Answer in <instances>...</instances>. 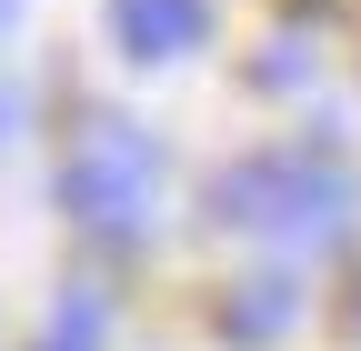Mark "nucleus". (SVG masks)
Listing matches in <instances>:
<instances>
[{"label": "nucleus", "instance_id": "2", "mask_svg": "<svg viewBox=\"0 0 361 351\" xmlns=\"http://www.w3.org/2000/svg\"><path fill=\"white\" fill-rule=\"evenodd\" d=\"M61 211L90 231V241H151V211H161V151H151V130L141 121H121V111H90L71 130V151H61Z\"/></svg>", "mask_w": 361, "mask_h": 351}, {"label": "nucleus", "instance_id": "3", "mask_svg": "<svg viewBox=\"0 0 361 351\" xmlns=\"http://www.w3.org/2000/svg\"><path fill=\"white\" fill-rule=\"evenodd\" d=\"M111 30L130 61H191L211 40V0H111Z\"/></svg>", "mask_w": 361, "mask_h": 351}, {"label": "nucleus", "instance_id": "4", "mask_svg": "<svg viewBox=\"0 0 361 351\" xmlns=\"http://www.w3.org/2000/svg\"><path fill=\"white\" fill-rule=\"evenodd\" d=\"M221 321H231V341H271V331L291 321V271H261V281H251Z\"/></svg>", "mask_w": 361, "mask_h": 351}, {"label": "nucleus", "instance_id": "6", "mask_svg": "<svg viewBox=\"0 0 361 351\" xmlns=\"http://www.w3.org/2000/svg\"><path fill=\"white\" fill-rule=\"evenodd\" d=\"M351 321H361V301H351Z\"/></svg>", "mask_w": 361, "mask_h": 351}, {"label": "nucleus", "instance_id": "5", "mask_svg": "<svg viewBox=\"0 0 361 351\" xmlns=\"http://www.w3.org/2000/svg\"><path fill=\"white\" fill-rule=\"evenodd\" d=\"M101 331H111V301L101 291H71L51 312V331H40V351H101Z\"/></svg>", "mask_w": 361, "mask_h": 351}, {"label": "nucleus", "instance_id": "1", "mask_svg": "<svg viewBox=\"0 0 361 351\" xmlns=\"http://www.w3.org/2000/svg\"><path fill=\"white\" fill-rule=\"evenodd\" d=\"M211 221L322 251V241L351 231V181H341V161H311V151H251V161H231L211 181Z\"/></svg>", "mask_w": 361, "mask_h": 351}]
</instances>
